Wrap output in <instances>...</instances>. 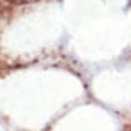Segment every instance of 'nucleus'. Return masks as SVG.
I'll return each mask as SVG.
<instances>
[]
</instances>
